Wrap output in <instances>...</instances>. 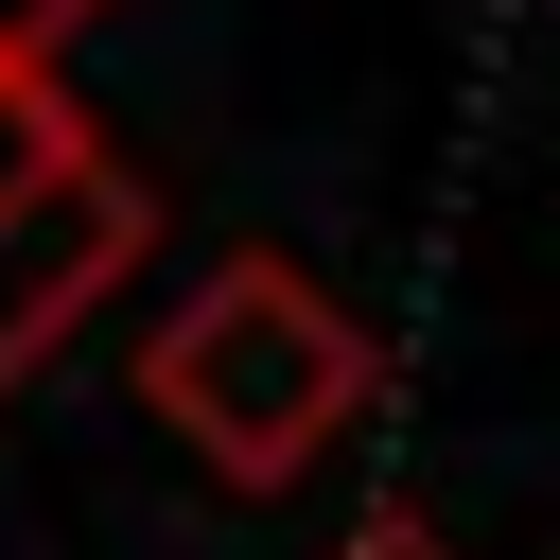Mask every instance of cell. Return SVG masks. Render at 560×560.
I'll list each match as a JSON object with an SVG mask.
<instances>
[{"label": "cell", "instance_id": "3957f363", "mask_svg": "<svg viewBox=\"0 0 560 560\" xmlns=\"http://www.w3.org/2000/svg\"><path fill=\"white\" fill-rule=\"evenodd\" d=\"M70 175H105V122L70 105V70H0V210H35Z\"/></svg>", "mask_w": 560, "mask_h": 560}, {"label": "cell", "instance_id": "7a4b0ae2", "mask_svg": "<svg viewBox=\"0 0 560 560\" xmlns=\"http://www.w3.org/2000/svg\"><path fill=\"white\" fill-rule=\"evenodd\" d=\"M140 245H158V175H140V158H105V175L0 210V385H35V368L140 280Z\"/></svg>", "mask_w": 560, "mask_h": 560}, {"label": "cell", "instance_id": "277c9868", "mask_svg": "<svg viewBox=\"0 0 560 560\" xmlns=\"http://www.w3.org/2000/svg\"><path fill=\"white\" fill-rule=\"evenodd\" d=\"M105 18H122V0H0V70H70Z\"/></svg>", "mask_w": 560, "mask_h": 560}, {"label": "cell", "instance_id": "5b68a950", "mask_svg": "<svg viewBox=\"0 0 560 560\" xmlns=\"http://www.w3.org/2000/svg\"><path fill=\"white\" fill-rule=\"evenodd\" d=\"M332 560H455V542H438V525H420V508H368V525H350V542H332Z\"/></svg>", "mask_w": 560, "mask_h": 560}, {"label": "cell", "instance_id": "6da1fadb", "mask_svg": "<svg viewBox=\"0 0 560 560\" xmlns=\"http://www.w3.org/2000/svg\"><path fill=\"white\" fill-rule=\"evenodd\" d=\"M140 402L192 438L210 490H298L350 420H368V332L315 262L228 245L210 280H175V315L140 332Z\"/></svg>", "mask_w": 560, "mask_h": 560}]
</instances>
